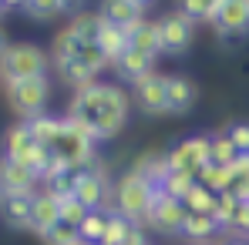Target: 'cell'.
<instances>
[{
    "instance_id": "cell-13",
    "label": "cell",
    "mask_w": 249,
    "mask_h": 245,
    "mask_svg": "<svg viewBox=\"0 0 249 245\" xmlns=\"http://www.w3.org/2000/svg\"><path fill=\"white\" fill-rule=\"evenodd\" d=\"M212 27L219 37H243L249 31V0H226Z\"/></svg>"
},
{
    "instance_id": "cell-10",
    "label": "cell",
    "mask_w": 249,
    "mask_h": 245,
    "mask_svg": "<svg viewBox=\"0 0 249 245\" xmlns=\"http://www.w3.org/2000/svg\"><path fill=\"white\" fill-rule=\"evenodd\" d=\"M159 31H162V54H185L192 47V37H196V20H189L182 10H172L159 20Z\"/></svg>"
},
{
    "instance_id": "cell-39",
    "label": "cell",
    "mask_w": 249,
    "mask_h": 245,
    "mask_svg": "<svg viewBox=\"0 0 249 245\" xmlns=\"http://www.w3.org/2000/svg\"><path fill=\"white\" fill-rule=\"evenodd\" d=\"M226 138L236 145L239 155H249V121H229L226 124Z\"/></svg>"
},
{
    "instance_id": "cell-23",
    "label": "cell",
    "mask_w": 249,
    "mask_h": 245,
    "mask_svg": "<svg viewBox=\"0 0 249 245\" xmlns=\"http://www.w3.org/2000/svg\"><path fill=\"white\" fill-rule=\"evenodd\" d=\"M27 128H31V138H34L41 148H54V141H57V134H61V128H64V118L44 111V114H37V118H31Z\"/></svg>"
},
{
    "instance_id": "cell-26",
    "label": "cell",
    "mask_w": 249,
    "mask_h": 245,
    "mask_svg": "<svg viewBox=\"0 0 249 245\" xmlns=\"http://www.w3.org/2000/svg\"><path fill=\"white\" fill-rule=\"evenodd\" d=\"M84 50V41L74 34V31H57V37H54V47H51V57H54V64H61V61H74V57H81Z\"/></svg>"
},
{
    "instance_id": "cell-14",
    "label": "cell",
    "mask_w": 249,
    "mask_h": 245,
    "mask_svg": "<svg viewBox=\"0 0 249 245\" xmlns=\"http://www.w3.org/2000/svg\"><path fill=\"white\" fill-rule=\"evenodd\" d=\"M124 37H128V47L131 50H142L148 57H159L162 54V31H159V20H135L124 27Z\"/></svg>"
},
{
    "instance_id": "cell-29",
    "label": "cell",
    "mask_w": 249,
    "mask_h": 245,
    "mask_svg": "<svg viewBox=\"0 0 249 245\" xmlns=\"http://www.w3.org/2000/svg\"><path fill=\"white\" fill-rule=\"evenodd\" d=\"M215 205H219V195L209 192L206 185H199V181H196V188L185 195V208L196 212V215H215Z\"/></svg>"
},
{
    "instance_id": "cell-33",
    "label": "cell",
    "mask_w": 249,
    "mask_h": 245,
    "mask_svg": "<svg viewBox=\"0 0 249 245\" xmlns=\"http://www.w3.org/2000/svg\"><path fill=\"white\" fill-rule=\"evenodd\" d=\"M105 225H108V208H101V212H88V218L81 222V239L84 242H94L101 245V239H105Z\"/></svg>"
},
{
    "instance_id": "cell-3",
    "label": "cell",
    "mask_w": 249,
    "mask_h": 245,
    "mask_svg": "<svg viewBox=\"0 0 249 245\" xmlns=\"http://www.w3.org/2000/svg\"><path fill=\"white\" fill-rule=\"evenodd\" d=\"M152 195H155V188L135 171V168H128L122 178L115 181V212H122L128 222H135V225H145V215H148V208H152Z\"/></svg>"
},
{
    "instance_id": "cell-50",
    "label": "cell",
    "mask_w": 249,
    "mask_h": 245,
    "mask_svg": "<svg viewBox=\"0 0 249 245\" xmlns=\"http://www.w3.org/2000/svg\"><path fill=\"white\" fill-rule=\"evenodd\" d=\"M78 245H94V242H84V239H81V242H78Z\"/></svg>"
},
{
    "instance_id": "cell-17",
    "label": "cell",
    "mask_w": 249,
    "mask_h": 245,
    "mask_svg": "<svg viewBox=\"0 0 249 245\" xmlns=\"http://www.w3.org/2000/svg\"><path fill=\"white\" fill-rule=\"evenodd\" d=\"M57 222H61V198H54L51 192H37L34 195V208H31V232L34 235H47Z\"/></svg>"
},
{
    "instance_id": "cell-4",
    "label": "cell",
    "mask_w": 249,
    "mask_h": 245,
    "mask_svg": "<svg viewBox=\"0 0 249 245\" xmlns=\"http://www.w3.org/2000/svg\"><path fill=\"white\" fill-rule=\"evenodd\" d=\"M7 104L14 114H20V121H31L47 111V101H51V81L47 74L44 78H27V81L7 84Z\"/></svg>"
},
{
    "instance_id": "cell-25",
    "label": "cell",
    "mask_w": 249,
    "mask_h": 245,
    "mask_svg": "<svg viewBox=\"0 0 249 245\" xmlns=\"http://www.w3.org/2000/svg\"><path fill=\"white\" fill-rule=\"evenodd\" d=\"M98 47L105 50V57L115 64L118 57H122L124 50H128V37H124V27H118V24H108L105 20V31L98 34Z\"/></svg>"
},
{
    "instance_id": "cell-31",
    "label": "cell",
    "mask_w": 249,
    "mask_h": 245,
    "mask_svg": "<svg viewBox=\"0 0 249 245\" xmlns=\"http://www.w3.org/2000/svg\"><path fill=\"white\" fill-rule=\"evenodd\" d=\"M196 181H199L196 175H189V171H175V168H172V175L165 178L162 192H165V195H172V198H178V202H185V195L196 188Z\"/></svg>"
},
{
    "instance_id": "cell-42",
    "label": "cell",
    "mask_w": 249,
    "mask_h": 245,
    "mask_svg": "<svg viewBox=\"0 0 249 245\" xmlns=\"http://www.w3.org/2000/svg\"><path fill=\"white\" fill-rule=\"evenodd\" d=\"M122 245H148V235H145V225H135L131 222V229H128V235H124Z\"/></svg>"
},
{
    "instance_id": "cell-37",
    "label": "cell",
    "mask_w": 249,
    "mask_h": 245,
    "mask_svg": "<svg viewBox=\"0 0 249 245\" xmlns=\"http://www.w3.org/2000/svg\"><path fill=\"white\" fill-rule=\"evenodd\" d=\"M74 188H78V171H64V175L51 178L44 192H51L54 198H71V195H74Z\"/></svg>"
},
{
    "instance_id": "cell-41",
    "label": "cell",
    "mask_w": 249,
    "mask_h": 245,
    "mask_svg": "<svg viewBox=\"0 0 249 245\" xmlns=\"http://www.w3.org/2000/svg\"><path fill=\"white\" fill-rule=\"evenodd\" d=\"M229 195H236L239 202H249V175H232V188Z\"/></svg>"
},
{
    "instance_id": "cell-30",
    "label": "cell",
    "mask_w": 249,
    "mask_h": 245,
    "mask_svg": "<svg viewBox=\"0 0 249 245\" xmlns=\"http://www.w3.org/2000/svg\"><path fill=\"white\" fill-rule=\"evenodd\" d=\"M236 145L226 138V131H219V134H209V158L212 164H232L236 162Z\"/></svg>"
},
{
    "instance_id": "cell-35",
    "label": "cell",
    "mask_w": 249,
    "mask_h": 245,
    "mask_svg": "<svg viewBox=\"0 0 249 245\" xmlns=\"http://www.w3.org/2000/svg\"><path fill=\"white\" fill-rule=\"evenodd\" d=\"M44 245H78L81 242V232H78V225H68V222H57L47 235H41Z\"/></svg>"
},
{
    "instance_id": "cell-40",
    "label": "cell",
    "mask_w": 249,
    "mask_h": 245,
    "mask_svg": "<svg viewBox=\"0 0 249 245\" xmlns=\"http://www.w3.org/2000/svg\"><path fill=\"white\" fill-rule=\"evenodd\" d=\"M232 239H246L249 242V202H243L239 208V218H236V225H232V232H229Z\"/></svg>"
},
{
    "instance_id": "cell-21",
    "label": "cell",
    "mask_w": 249,
    "mask_h": 245,
    "mask_svg": "<svg viewBox=\"0 0 249 245\" xmlns=\"http://www.w3.org/2000/svg\"><path fill=\"white\" fill-rule=\"evenodd\" d=\"M98 14H101V17H105L108 24H118V27H128V24L142 20L145 7H142V3H135V0H101Z\"/></svg>"
},
{
    "instance_id": "cell-5",
    "label": "cell",
    "mask_w": 249,
    "mask_h": 245,
    "mask_svg": "<svg viewBox=\"0 0 249 245\" xmlns=\"http://www.w3.org/2000/svg\"><path fill=\"white\" fill-rule=\"evenodd\" d=\"M185 218H189L185 202H178V198L165 195L162 188H155L152 208H148V215H145V229H152V232H159V235H182Z\"/></svg>"
},
{
    "instance_id": "cell-46",
    "label": "cell",
    "mask_w": 249,
    "mask_h": 245,
    "mask_svg": "<svg viewBox=\"0 0 249 245\" xmlns=\"http://www.w3.org/2000/svg\"><path fill=\"white\" fill-rule=\"evenodd\" d=\"M3 3H7L10 10H14V7H27V0H3Z\"/></svg>"
},
{
    "instance_id": "cell-2",
    "label": "cell",
    "mask_w": 249,
    "mask_h": 245,
    "mask_svg": "<svg viewBox=\"0 0 249 245\" xmlns=\"http://www.w3.org/2000/svg\"><path fill=\"white\" fill-rule=\"evenodd\" d=\"M47 54H44L37 44H10L0 57V84H17V81H27V78H44L47 74Z\"/></svg>"
},
{
    "instance_id": "cell-28",
    "label": "cell",
    "mask_w": 249,
    "mask_h": 245,
    "mask_svg": "<svg viewBox=\"0 0 249 245\" xmlns=\"http://www.w3.org/2000/svg\"><path fill=\"white\" fill-rule=\"evenodd\" d=\"M199 185H206L209 192H215V195H226V192L232 188V171H229V164H206L202 175H199Z\"/></svg>"
},
{
    "instance_id": "cell-36",
    "label": "cell",
    "mask_w": 249,
    "mask_h": 245,
    "mask_svg": "<svg viewBox=\"0 0 249 245\" xmlns=\"http://www.w3.org/2000/svg\"><path fill=\"white\" fill-rule=\"evenodd\" d=\"M24 14H27L31 20H51V17L64 14V7H61V0H27Z\"/></svg>"
},
{
    "instance_id": "cell-43",
    "label": "cell",
    "mask_w": 249,
    "mask_h": 245,
    "mask_svg": "<svg viewBox=\"0 0 249 245\" xmlns=\"http://www.w3.org/2000/svg\"><path fill=\"white\" fill-rule=\"evenodd\" d=\"M232 175H249V155H236V162L229 164Z\"/></svg>"
},
{
    "instance_id": "cell-7",
    "label": "cell",
    "mask_w": 249,
    "mask_h": 245,
    "mask_svg": "<svg viewBox=\"0 0 249 245\" xmlns=\"http://www.w3.org/2000/svg\"><path fill=\"white\" fill-rule=\"evenodd\" d=\"M54 155H61L68 168H74V171H84L88 164H94V138H88L84 131H78L74 124L64 118V128H61V134H57V141H54V148H51Z\"/></svg>"
},
{
    "instance_id": "cell-45",
    "label": "cell",
    "mask_w": 249,
    "mask_h": 245,
    "mask_svg": "<svg viewBox=\"0 0 249 245\" xmlns=\"http://www.w3.org/2000/svg\"><path fill=\"white\" fill-rule=\"evenodd\" d=\"M7 47H10V41H7V31L0 27V57H3V50H7Z\"/></svg>"
},
{
    "instance_id": "cell-51",
    "label": "cell",
    "mask_w": 249,
    "mask_h": 245,
    "mask_svg": "<svg viewBox=\"0 0 249 245\" xmlns=\"http://www.w3.org/2000/svg\"><path fill=\"white\" fill-rule=\"evenodd\" d=\"M0 205H3V188H0Z\"/></svg>"
},
{
    "instance_id": "cell-32",
    "label": "cell",
    "mask_w": 249,
    "mask_h": 245,
    "mask_svg": "<svg viewBox=\"0 0 249 245\" xmlns=\"http://www.w3.org/2000/svg\"><path fill=\"white\" fill-rule=\"evenodd\" d=\"M239 208L243 202L236 198V195H219V205H215V222L222 225V232H232V225H236V218H239Z\"/></svg>"
},
{
    "instance_id": "cell-8",
    "label": "cell",
    "mask_w": 249,
    "mask_h": 245,
    "mask_svg": "<svg viewBox=\"0 0 249 245\" xmlns=\"http://www.w3.org/2000/svg\"><path fill=\"white\" fill-rule=\"evenodd\" d=\"M131 98H135L138 111L148 118L168 114V74H159V71L145 74L138 84H131Z\"/></svg>"
},
{
    "instance_id": "cell-1",
    "label": "cell",
    "mask_w": 249,
    "mask_h": 245,
    "mask_svg": "<svg viewBox=\"0 0 249 245\" xmlns=\"http://www.w3.org/2000/svg\"><path fill=\"white\" fill-rule=\"evenodd\" d=\"M128 111L131 101L124 94V87L118 84H88L81 91L71 94L64 118L74 124L78 131H84L94 141H108L115 134H122V128L128 124Z\"/></svg>"
},
{
    "instance_id": "cell-18",
    "label": "cell",
    "mask_w": 249,
    "mask_h": 245,
    "mask_svg": "<svg viewBox=\"0 0 249 245\" xmlns=\"http://www.w3.org/2000/svg\"><path fill=\"white\" fill-rule=\"evenodd\" d=\"M115 67V74H118V81H124V84H138L145 74H152L155 71V57H148V54H142V50H124L122 57L111 64Z\"/></svg>"
},
{
    "instance_id": "cell-49",
    "label": "cell",
    "mask_w": 249,
    "mask_h": 245,
    "mask_svg": "<svg viewBox=\"0 0 249 245\" xmlns=\"http://www.w3.org/2000/svg\"><path fill=\"white\" fill-rule=\"evenodd\" d=\"M135 3H142V7H148V3H152V0H135Z\"/></svg>"
},
{
    "instance_id": "cell-6",
    "label": "cell",
    "mask_w": 249,
    "mask_h": 245,
    "mask_svg": "<svg viewBox=\"0 0 249 245\" xmlns=\"http://www.w3.org/2000/svg\"><path fill=\"white\" fill-rule=\"evenodd\" d=\"M115 188H111V178H108V168L101 162H94L91 168L78 171V188H74V198L84 202L91 212H101V208H111L115 205Z\"/></svg>"
},
{
    "instance_id": "cell-34",
    "label": "cell",
    "mask_w": 249,
    "mask_h": 245,
    "mask_svg": "<svg viewBox=\"0 0 249 245\" xmlns=\"http://www.w3.org/2000/svg\"><path fill=\"white\" fill-rule=\"evenodd\" d=\"M128 229H131V222L124 218L122 212L108 208V225H105V239H101V245H122L124 235H128Z\"/></svg>"
},
{
    "instance_id": "cell-20",
    "label": "cell",
    "mask_w": 249,
    "mask_h": 245,
    "mask_svg": "<svg viewBox=\"0 0 249 245\" xmlns=\"http://www.w3.org/2000/svg\"><path fill=\"white\" fill-rule=\"evenodd\" d=\"M31 208H34V195H3L0 218L10 229H27L31 232Z\"/></svg>"
},
{
    "instance_id": "cell-47",
    "label": "cell",
    "mask_w": 249,
    "mask_h": 245,
    "mask_svg": "<svg viewBox=\"0 0 249 245\" xmlns=\"http://www.w3.org/2000/svg\"><path fill=\"white\" fill-rule=\"evenodd\" d=\"M222 245H249L246 239H229V242H222Z\"/></svg>"
},
{
    "instance_id": "cell-24",
    "label": "cell",
    "mask_w": 249,
    "mask_h": 245,
    "mask_svg": "<svg viewBox=\"0 0 249 245\" xmlns=\"http://www.w3.org/2000/svg\"><path fill=\"white\" fill-rule=\"evenodd\" d=\"M68 31H74L84 44H98V34L105 31V17H101L98 10H81V14L71 17Z\"/></svg>"
},
{
    "instance_id": "cell-19",
    "label": "cell",
    "mask_w": 249,
    "mask_h": 245,
    "mask_svg": "<svg viewBox=\"0 0 249 245\" xmlns=\"http://www.w3.org/2000/svg\"><path fill=\"white\" fill-rule=\"evenodd\" d=\"M222 232V225L215 222V215H196L189 212L185 225H182V239L189 245H212V239Z\"/></svg>"
},
{
    "instance_id": "cell-11",
    "label": "cell",
    "mask_w": 249,
    "mask_h": 245,
    "mask_svg": "<svg viewBox=\"0 0 249 245\" xmlns=\"http://www.w3.org/2000/svg\"><path fill=\"white\" fill-rule=\"evenodd\" d=\"M37 148H41V145L31 138V128H27V121L10 124V128L3 131V138H0V155H3V158H10V162H20V164L31 162Z\"/></svg>"
},
{
    "instance_id": "cell-15",
    "label": "cell",
    "mask_w": 249,
    "mask_h": 245,
    "mask_svg": "<svg viewBox=\"0 0 249 245\" xmlns=\"http://www.w3.org/2000/svg\"><path fill=\"white\" fill-rule=\"evenodd\" d=\"M152 188H162L165 185V178L172 175V158H168V151H159V148H152V151H142L135 164H131Z\"/></svg>"
},
{
    "instance_id": "cell-16",
    "label": "cell",
    "mask_w": 249,
    "mask_h": 245,
    "mask_svg": "<svg viewBox=\"0 0 249 245\" xmlns=\"http://www.w3.org/2000/svg\"><path fill=\"white\" fill-rule=\"evenodd\" d=\"M199 101V87L185 74H168V114H189Z\"/></svg>"
},
{
    "instance_id": "cell-44",
    "label": "cell",
    "mask_w": 249,
    "mask_h": 245,
    "mask_svg": "<svg viewBox=\"0 0 249 245\" xmlns=\"http://www.w3.org/2000/svg\"><path fill=\"white\" fill-rule=\"evenodd\" d=\"M61 7H64V10H68V14H81L84 0H61Z\"/></svg>"
},
{
    "instance_id": "cell-48",
    "label": "cell",
    "mask_w": 249,
    "mask_h": 245,
    "mask_svg": "<svg viewBox=\"0 0 249 245\" xmlns=\"http://www.w3.org/2000/svg\"><path fill=\"white\" fill-rule=\"evenodd\" d=\"M7 10H10V7H7V3H3V0H0V17H3V14H7Z\"/></svg>"
},
{
    "instance_id": "cell-12",
    "label": "cell",
    "mask_w": 249,
    "mask_h": 245,
    "mask_svg": "<svg viewBox=\"0 0 249 245\" xmlns=\"http://www.w3.org/2000/svg\"><path fill=\"white\" fill-rule=\"evenodd\" d=\"M37 175L20 162H10L0 155V188L3 195H37Z\"/></svg>"
},
{
    "instance_id": "cell-9",
    "label": "cell",
    "mask_w": 249,
    "mask_h": 245,
    "mask_svg": "<svg viewBox=\"0 0 249 245\" xmlns=\"http://www.w3.org/2000/svg\"><path fill=\"white\" fill-rule=\"evenodd\" d=\"M168 158L175 171H189V175H202V168L212 164L209 158V134H192V138H182L175 148H168Z\"/></svg>"
},
{
    "instance_id": "cell-38",
    "label": "cell",
    "mask_w": 249,
    "mask_h": 245,
    "mask_svg": "<svg viewBox=\"0 0 249 245\" xmlns=\"http://www.w3.org/2000/svg\"><path fill=\"white\" fill-rule=\"evenodd\" d=\"M88 212H91V208H88L84 202H78L74 195H71V198H61V222H68V225H78V229H81V222L88 218Z\"/></svg>"
},
{
    "instance_id": "cell-22",
    "label": "cell",
    "mask_w": 249,
    "mask_h": 245,
    "mask_svg": "<svg viewBox=\"0 0 249 245\" xmlns=\"http://www.w3.org/2000/svg\"><path fill=\"white\" fill-rule=\"evenodd\" d=\"M57 67V78L68 84V87H74V91H81L88 84H94L98 78V71L91 67V64H84L81 57H74V61H61V64H54Z\"/></svg>"
},
{
    "instance_id": "cell-27",
    "label": "cell",
    "mask_w": 249,
    "mask_h": 245,
    "mask_svg": "<svg viewBox=\"0 0 249 245\" xmlns=\"http://www.w3.org/2000/svg\"><path fill=\"white\" fill-rule=\"evenodd\" d=\"M222 3H226V0H178V10H182L189 20H196V24H199V20H209V24H212V20L219 17Z\"/></svg>"
}]
</instances>
